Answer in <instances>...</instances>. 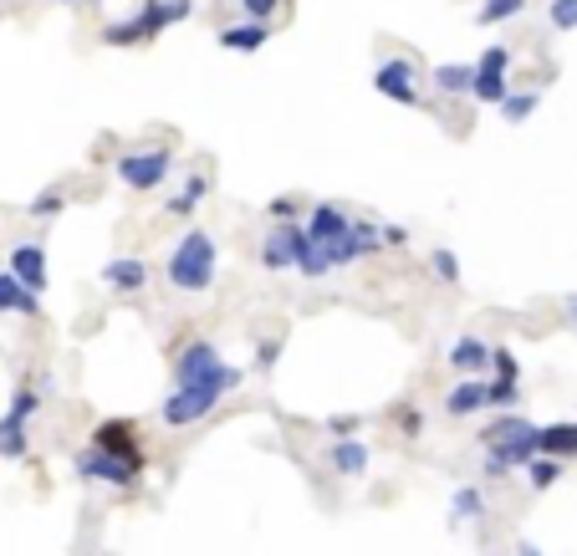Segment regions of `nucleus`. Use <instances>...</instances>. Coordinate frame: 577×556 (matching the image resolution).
<instances>
[{
  "label": "nucleus",
  "mask_w": 577,
  "mask_h": 556,
  "mask_svg": "<svg viewBox=\"0 0 577 556\" xmlns=\"http://www.w3.org/2000/svg\"><path fill=\"white\" fill-rule=\"evenodd\" d=\"M215 271H220V240L210 230H200V225L179 235L169 261H163V281L179 296H205L215 286Z\"/></svg>",
  "instance_id": "1"
},
{
  "label": "nucleus",
  "mask_w": 577,
  "mask_h": 556,
  "mask_svg": "<svg viewBox=\"0 0 577 556\" xmlns=\"http://www.w3.org/2000/svg\"><path fill=\"white\" fill-rule=\"evenodd\" d=\"M480 450L511 475V469H521L527 459H536V424L532 419H521V413H511V409L496 413V419L480 429Z\"/></svg>",
  "instance_id": "2"
},
{
  "label": "nucleus",
  "mask_w": 577,
  "mask_h": 556,
  "mask_svg": "<svg viewBox=\"0 0 577 556\" xmlns=\"http://www.w3.org/2000/svg\"><path fill=\"white\" fill-rule=\"evenodd\" d=\"M190 15H194V0H144L134 21L103 26V42L108 46H144V42H154L159 31L174 26V21H190Z\"/></svg>",
  "instance_id": "3"
},
{
  "label": "nucleus",
  "mask_w": 577,
  "mask_h": 556,
  "mask_svg": "<svg viewBox=\"0 0 577 556\" xmlns=\"http://www.w3.org/2000/svg\"><path fill=\"white\" fill-rule=\"evenodd\" d=\"M240 383H190V388H174V394L159 404V419L163 429H190L200 424V419H210V413L220 409L225 394H236Z\"/></svg>",
  "instance_id": "4"
},
{
  "label": "nucleus",
  "mask_w": 577,
  "mask_h": 556,
  "mask_svg": "<svg viewBox=\"0 0 577 556\" xmlns=\"http://www.w3.org/2000/svg\"><path fill=\"white\" fill-rule=\"evenodd\" d=\"M169 367H174V388H190V383H246V367L225 363L210 342H184Z\"/></svg>",
  "instance_id": "5"
},
{
  "label": "nucleus",
  "mask_w": 577,
  "mask_h": 556,
  "mask_svg": "<svg viewBox=\"0 0 577 556\" xmlns=\"http://www.w3.org/2000/svg\"><path fill=\"white\" fill-rule=\"evenodd\" d=\"M113 169H118V179L134 194H148V190H159L163 179H169V169H174V154H169L163 144H144V148H128V154H123Z\"/></svg>",
  "instance_id": "6"
},
{
  "label": "nucleus",
  "mask_w": 577,
  "mask_h": 556,
  "mask_svg": "<svg viewBox=\"0 0 577 556\" xmlns=\"http://www.w3.org/2000/svg\"><path fill=\"white\" fill-rule=\"evenodd\" d=\"M506 72H511V52H506V46H486L480 61H475V82H471L475 103H480V107H501L506 92H511Z\"/></svg>",
  "instance_id": "7"
},
{
  "label": "nucleus",
  "mask_w": 577,
  "mask_h": 556,
  "mask_svg": "<svg viewBox=\"0 0 577 556\" xmlns=\"http://www.w3.org/2000/svg\"><path fill=\"white\" fill-rule=\"evenodd\" d=\"M373 92L399 107H419V67L409 57H388L373 67Z\"/></svg>",
  "instance_id": "8"
},
{
  "label": "nucleus",
  "mask_w": 577,
  "mask_h": 556,
  "mask_svg": "<svg viewBox=\"0 0 577 556\" xmlns=\"http://www.w3.org/2000/svg\"><path fill=\"white\" fill-rule=\"evenodd\" d=\"M384 250V240H378V220H358L348 225V235H342L338 246L327 250V265L332 271H342V265H358V261H369V256H378Z\"/></svg>",
  "instance_id": "9"
},
{
  "label": "nucleus",
  "mask_w": 577,
  "mask_h": 556,
  "mask_svg": "<svg viewBox=\"0 0 577 556\" xmlns=\"http://www.w3.org/2000/svg\"><path fill=\"white\" fill-rule=\"evenodd\" d=\"M92 450L113 454V459H128V465H144V434H138L134 419H108V424H98Z\"/></svg>",
  "instance_id": "10"
},
{
  "label": "nucleus",
  "mask_w": 577,
  "mask_h": 556,
  "mask_svg": "<svg viewBox=\"0 0 577 556\" xmlns=\"http://www.w3.org/2000/svg\"><path fill=\"white\" fill-rule=\"evenodd\" d=\"M348 225H353V215H348V209L332 205V200H317V205L307 209V225H302V230H307L323 250H332L342 235H348Z\"/></svg>",
  "instance_id": "11"
},
{
  "label": "nucleus",
  "mask_w": 577,
  "mask_h": 556,
  "mask_svg": "<svg viewBox=\"0 0 577 556\" xmlns=\"http://www.w3.org/2000/svg\"><path fill=\"white\" fill-rule=\"evenodd\" d=\"M138 469L144 465H128V459H113V454H103V450H88V454H77V475L82 480H103V485H128L138 480Z\"/></svg>",
  "instance_id": "12"
},
{
  "label": "nucleus",
  "mask_w": 577,
  "mask_h": 556,
  "mask_svg": "<svg viewBox=\"0 0 577 556\" xmlns=\"http://www.w3.org/2000/svg\"><path fill=\"white\" fill-rule=\"evenodd\" d=\"M5 271H11V276L21 281L31 296H42L46 292V246H36V240H21V246L11 250Z\"/></svg>",
  "instance_id": "13"
},
{
  "label": "nucleus",
  "mask_w": 577,
  "mask_h": 556,
  "mask_svg": "<svg viewBox=\"0 0 577 556\" xmlns=\"http://www.w3.org/2000/svg\"><path fill=\"white\" fill-rule=\"evenodd\" d=\"M296 240H302V220L271 225L267 240H261V265L267 271H296Z\"/></svg>",
  "instance_id": "14"
},
{
  "label": "nucleus",
  "mask_w": 577,
  "mask_h": 556,
  "mask_svg": "<svg viewBox=\"0 0 577 556\" xmlns=\"http://www.w3.org/2000/svg\"><path fill=\"white\" fill-rule=\"evenodd\" d=\"M113 296H138L148 286V265L138 261V256H113V261L103 265V276H98Z\"/></svg>",
  "instance_id": "15"
},
{
  "label": "nucleus",
  "mask_w": 577,
  "mask_h": 556,
  "mask_svg": "<svg viewBox=\"0 0 577 556\" xmlns=\"http://www.w3.org/2000/svg\"><path fill=\"white\" fill-rule=\"evenodd\" d=\"M444 363L455 367L460 378H480V373L490 367V348L480 342V337H455L450 352H444Z\"/></svg>",
  "instance_id": "16"
},
{
  "label": "nucleus",
  "mask_w": 577,
  "mask_h": 556,
  "mask_svg": "<svg viewBox=\"0 0 577 556\" xmlns=\"http://www.w3.org/2000/svg\"><path fill=\"white\" fill-rule=\"evenodd\" d=\"M480 409H490L486 378H460L455 388L444 394V413H450V419H475Z\"/></svg>",
  "instance_id": "17"
},
{
  "label": "nucleus",
  "mask_w": 577,
  "mask_h": 556,
  "mask_svg": "<svg viewBox=\"0 0 577 556\" xmlns=\"http://www.w3.org/2000/svg\"><path fill=\"white\" fill-rule=\"evenodd\" d=\"M327 465L338 469V475H363V469L373 465V450L358 434H348V440H332L327 444Z\"/></svg>",
  "instance_id": "18"
},
{
  "label": "nucleus",
  "mask_w": 577,
  "mask_h": 556,
  "mask_svg": "<svg viewBox=\"0 0 577 556\" xmlns=\"http://www.w3.org/2000/svg\"><path fill=\"white\" fill-rule=\"evenodd\" d=\"M536 454H547V459H573L577 454V424H536Z\"/></svg>",
  "instance_id": "19"
},
{
  "label": "nucleus",
  "mask_w": 577,
  "mask_h": 556,
  "mask_svg": "<svg viewBox=\"0 0 577 556\" xmlns=\"http://www.w3.org/2000/svg\"><path fill=\"white\" fill-rule=\"evenodd\" d=\"M271 42V26L267 21H236V26L220 31V46L225 52H261Z\"/></svg>",
  "instance_id": "20"
},
{
  "label": "nucleus",
  "mask_w": 577,
  "mask_h": 556,
  "mask_svg": "<svg viewBox=\"0 0 577 556\" xmlns=\"http://www.w3.org/2000/svg\"><path fill=\"white\" fill-rule=\"evenodd\" d=\"M434 92H444V98H471V82H475V67H465V61H440L430 72Z\"/></svg>",
  "instance_id": "21"
},
{
  "label": "nucleus",
  "mask_w": 577,
  "mask_h": 556,
  "mask_svg": "<svg viewBox=\"0 0 577 556\" xmlns=\"http://www.w3.org/2000/svg\"><path fill=\"white\" fill-rule=\"evenodd\" d=\"M205 194H210V174H190V179H184V190L163 200V209H169L174 220H190L194 209L205 205Z\"/></svg>",
  "instance_id": "22"
},
{
  "label": "nucleus",
  "mask_w": 577,
  "mask_h": 556,
  "mask_svg": "<svg viewBox=\"0 0 577 556\" xmlns=\"http://www.w3.org/2000/svg\"><path fill=\"white\" fill-rule=\"evenodd\" d=\"M0 311H15V317H36L42 311V296H31L11 271H0Z\"/></svg>",
  "instance_id": "23"
},
{
  "label": "nucleus",
  "mask_w": 577,
  "mask_h": 556,
  "mask_svg": "<svg viewBox=\"0 0 577 556\" xmlns=\"http://www.w3.org/2000/svg\"><path fill=\"white\" fill-rule=\"evenodd\" d=\"M296 271H302L307 281H323L327 271H332V265H327V250L317 246L307 230H302V240H296Z\"/></svg>",
  "instance_id": "24"
},
{
  "label": "nucleus",
  "mask_w": 577,
  "mask_h": 556,
  "mask_svg": "<svg viewBox=\"0 0 577 556\" xmlns=\"http://www.w3.org/2000/svg\"><path fill=\"white\" fill-rule=\"evenodd\" d=\"M480 515H486V496L475 485H460L455 500H450V521L460 526V521H480Z\"/></svg>",
  "instance_id": "25"
},
{
  "label": "nucleus",
  "mask_w": 577,
  "mask_h": 556,
  "mask_svg": "<svg viewBox=\"0 0 577 556\" xmlns=\"http://www.w3.org/2000/svg\"><path fill=\"white\" fill-rule=\"evenodd\" d=\"M521 11H527V0H480L475 21H480V26H501V21H517Z\"/></svg>",
  "instance_id": "26"
},
{
  "label": "nucleus",
  "mask_w": 577,
  "mask_h": 556,
  "mask_svg": "<svg viewBox=\"0 0 577 556\" xmlns=\"http://www.w3.org/2000/svg\"><path fill=\"white\" fill-rule=\"evenodd\" d=\"M61 209H67V190H57V184H52V190H42L36 200H26L31 220H57Z\"/></svg>",
  "instance_id": "27"
},
{
  "label": "nucleus",
  "mask_w": 577,
  "mask_h": 556,
  "mask_svg": "<svg viewBox=\"0 0 577 556\" xmlns=\"http://www.w3.org/2000/svg\"><path fill=\"white\" fill-rule=\"evenodd\" d=\"M36 413H42V394H36V388H15V398L5 404V419H11V424H31Z\"/></svg>",
  "instance_id": "28"
},
{
  "label": "nucleus",
  "mask_w": 577,
  "mask_h": 556,
  "mask_svg": "<svg viewBox=\"0 0 577 556\" xmlns=\"http://www.w3.org/2000/svg\"><path fill=\"white\" fill-rule=\"evenodd\" d=\"M536 107H542V92H506L501 117H506V123H527Z\"/></svg>",
  "instance_id": "29"
},
{
  "label": "nucleus",
  "mask_w": 577,
  "mask_h": 556,
  "mask_svg": "<svg viewBox=\"0 0 577 556\" xmlns=\"http://www.w3.org/2000/svg\"><path fill=\"white\" fill-rule=\"evenodd\" d=\"M31 450V429L26 424H11V419H0V454L5 459H21Z\"/></svg>",
  "instance_id": "30"
},
{
  "label": "nucleus",
  "mask_w": 577,
  "mask_h": 556,
  "mask_svg": "<svg viewBox=\"0 0 577 556\" xmlns=\"http://www.w3.org/2000/svg\"><path fill=\"white\" fill-rule=\"evenodd\" d=\"M557 475H563V459H547V454L527 459V480H532V490H547V485H557Z\"/></svg>",
  "instance_id": "31"
},
{
  "label": "nucleus",
  "mask_w": 577,
  "mask_h": 556,
  "mask_svg": "<svg viewBox=\"0 0 577 556\" xmlns=\"http://www.w3.org/2000/svg\"><path fill=\"white\" fill-rule=\"evenodd\" d=\"M430 271L444 281V286H455V281H460V256H455V250H444V246H440V250L430 256Z\"/></svg>",
  "instance_id": "32"
},
{
  "label": "nucleus",
  "mask_w": 577,
  "mask_h": 556,
  "mask_svg": "<svg viewBox=\"0 0 577 556\" xmlns=\"http://www.w3.org/2000/svg\"><path fill=\"white\" fill-rule=\"evenodd\" d=\"M490 367H496V378H501V383H521V363H517V352H511V348L490 352Z\"/></svg>",
  "instance_id": "33"
},
{
  "label": "nucleus",
  "mask_w": 577,
  "mask_h": 556,
  "mask_svg": "<svg viewBox=\"0 0 577 556\" xmlns=\"http://www.w3.org/2000/svg\"><path fill=\"white\" fill-rule=\"evenodd\" d=\"M276 358H282V337H261V342H256V373H271Z\"/></svg>",
  "instance_id": "34"
},
{
  "label": "nucleus",
  "mask_w": 577,
  "mask_h": 556,
  "mask_svg": "<svg viewBox=\"0 0 577 556\" xmlns=\"http://www.w3.org/2000/svg\"><path fill=\"white\" fill-rule=\"evenodd\" d=\"M394 424H399V434H404V440H419V434H425V413L404 404V409L394 413Z\"/></svg>",
  "instance_id": "35"
},
{
  "label": "nucleus",
  "mask_w": 577,
  "mask_h": 556,
  "mask_svg": "<svg viewBox=\"0 0 577 556\" xmlns=\"http://www.w3.org/2000/svg\"><path fill=\"white\" fill-rule=\"evenodd\" d=\"M292 220H302V200H292V194L271 200V225H292Z\"/></svg>",
  "instance_id": "36"
},
{
  "label": "nucleus",
  "mask_w": 577,
  "mask_h": 556,
  "mask_svg": "<svg viewBox=\"0 0 577 556\" xmlns=\"http://www.w3.org/2000/svg\"><path fill=\"white\" fill-rule=\"evenodd\" d=\"M552 26L557 31H577V0H552Z\"/></svg>",
  "instance_id": "37"
},
{
  "label": "nucleus",
  "mask_w": 577,
  "mask_h": 556,
  "mask_svg": "<svg viewBox=\"0 0 577 556\" xmlns=\"http://www.w3.org/2000/svg\"><path fill=\"white\" fill-rule=\"evenodd\" d=\"M240 11H246V21H271L282 11V0H240Z\"/></svg>",
  "instance_id": "38"
},
{
  "label": "nucleus",
  "mask_w": 577,
  "mask_h": 556,
  "mask_svg": "<svg viewBox=\"0 0 577 556\" xmlns=\"http://www.w3.org/2000/svg\"><path fill=\"white\" fill-rule=\"evenodd\" d=\"M358 413H338V419H327V429H332V440H348V434H358Z\"/></svg>",
  "instance_id": "39"
},
{
  "label": "nucleus",
  "mask_w": 577,
  "mask_h": 556,
  "mask_svg": "<svg viewBox=\"0 0 577 556\" xmlns=\"http://www.w3.org/2000/svg\"><path fill=\"white\" fill-rule=\"evenodd\" d=\"M378 240H384L388 250H404L409 246V230H404V225H378Z\"/></svg>",
  "instance_id": "40"
},
{
  "label": "nucleus",
  "mask_w": 577,
  "mask_h": 556,
  "mask_svg": "<svg viewBox=\"0 0 577 556\" xmlns=\"http://www.w3.org/2000/svg\"><path fill=\"white\" fill-rule=\"evenodd\" d=\"M567 322L577 327V296H567Z\"/></svg>",
  "instance_id": "41"
},
{
  "label": "nucleus",
  "mask_w": 577,
  "mask_h": 556,
  "mask_svg": "<svg viewBox=\"0 0 577 556\" xmlns=\"http://www.w3.org/2000/svg\"><path fill=\"white\" fill-rule=\"evenodd\" d=\"M517 556H542V552H536L532 542H521V546H517Z\"/></svg>",
  "instance_id": "42"
},
{
  "label": "nucleus",
  "mask_w": 577,
  "mask_h": 556,
  "mask_svg": "<svg viewBox=\"0 0 577 556\" xmlns=\"http://www.w3.org/2000/svg\"><path fill=\"white\" fill-rule=\"evenodd\" d=\"M57 5H77V0H57Z\"/></svg>",
  "instance_id": "43"
}]
</instances>
